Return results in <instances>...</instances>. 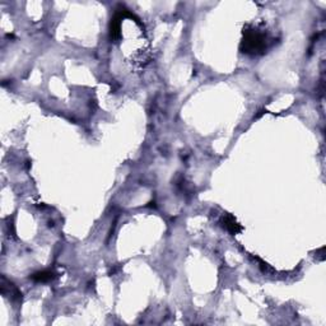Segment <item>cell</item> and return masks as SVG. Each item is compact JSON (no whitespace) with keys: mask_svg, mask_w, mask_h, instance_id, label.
I'll use <instances>...</instances> for the list:
<instances>
[{"mask_svg":"<svg viewBox=\"0 0 326 326\" xmlns=\"http://www.w3.org/2000/svg\"><path fill=\"white\" fill-rule=\"evenodd\" d=\"M268 35L262 29L256 27H246L243 29V39L241 42V51L249 55L264 54L268 49Z\"/></svg>","mask_w":326,"mask_h":326,"instance_id":"obj_1","label":"cell"},{"mask_svg":"<svg viewBox=\"0 0 326 326\" xmlns=\"http://www.w3.org/2000/svg\"><path fill=\"white\" fill-rule=\"evenodd\" d=\"M220 224H222L223 228H226L231 235H237V233L242 232L243 228L242 226L235 219V217L231 216V214H224L220 219Z\"/></svg>","mask_w":326,"mask_h":326,"instance_id":"obj_2","label":"cell"},{"mask_svg":"<svg viewBox=\"0 0 326 326\" xmlns=\"http://www.w3.org/2000/svg\"><path fill=\"white\" fill-rule=\"evenodd\" d=\"M55 278V273L51 270H42L37 271L35 274L31 275V279L36 283H49Z\"/></svg>","mask_w":326,"mask_h":326,"instance_id":"obj_3","label":"cell"}]
</instances>
